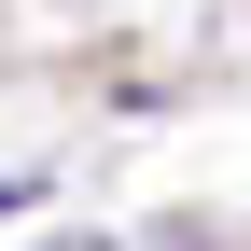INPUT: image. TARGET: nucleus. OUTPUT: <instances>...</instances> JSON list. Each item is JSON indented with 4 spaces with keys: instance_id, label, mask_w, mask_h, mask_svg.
<instances>
[{
    "instance_id": "nucleus-1",
    "label": "nucleus",
    "mask_w": 251,
    "mask_h": 251,
    "mask_svg": "<svg viewBox=\"0 0 251 251\" xmlns=\"http://www.w3.org/2000/svg\"><path fill=\"white\" fill-rule=\"evenodd\" d=\"M0 209H14V196H0Z\"/></svg>"
}]
</instances>
